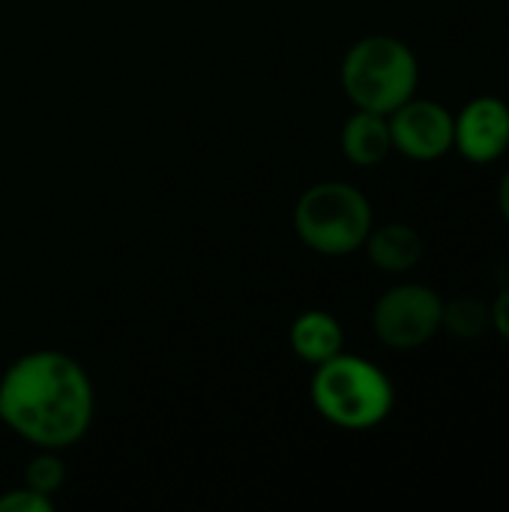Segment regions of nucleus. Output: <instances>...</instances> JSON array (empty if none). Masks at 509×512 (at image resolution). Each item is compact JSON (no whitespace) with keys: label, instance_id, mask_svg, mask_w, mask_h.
Segmentation results:
<instances>
[{"label":"nucleus","instance_id":"nucleus-1","mask_svg":"<svg viewBox=\"0 0 509 512\" xmlns=\"http://www.w3.org/2000/svg\"><path fill=\"white\" fill-rule=\"evenodd\" d=\"M87 369L54 348L21 354L0 375V423L36 450H69L93 426Z\"/></svg>","mask_w":509,"mask_h":512},{"label":"nucleus","instance_id":"nucleus-2","mask_svg":"<svg viewBox=\"0 0 509 512\" xmlns=\"http://www.w3.org/2000/svg\"><path fill=\"white\" fill-rule=\"evenodd\" d=\"M309 396L315 411L345 432H369L381 426L396 405V390L387 372L372 360L345 351L315 366Z\"/></svg>","mask_w":509,"mask_h":512},{"label":"nucleus","instance_id":"nucleus-3","mask_svg":"<svg viewBox=\"0 0 509 512\" xmlns=\"http://www.w3.org/2000/svg\"><path fill=\"white\" fill-rule=\"evenodd\" d=\"M339 84L354 108L390 114L420 84V60L408 42L390 33H372L357 39L339 66Z\"/></svg>","mask_w":509,"mask_h":512},{"label":"nucleus","instance_id":"nucleus-4","mask_svg":"<svg viewBox=\"0 0 509 512\" xmlns=\"http://www.w3.org/2000/svg\"><path fill=\"white\" fill-rule=\"evenodd\" d=\"M372 225L375 213L369 198L342 180H321L294 204V231L315 255L345 258L360 252Z\"/></svg>","mask_w":509,"mask_h":512},{"label":"nucleus","instance_id":"nucleus-5","mask_svg":"<svg viewBox=\"0 0 509 512\" xmlns=\"http://www.w3.org/2000/svg\"><path fill=\"white\" fill-rule=\"evenodd\" d=\"M444 297L423 282L387 288L372 309V330L390 351H417L441 333Z\"/></svg>","mask_w":509,"mask_h":512},{"label":"nucleus","instance_id":"nucleus-6","mask_svg":"<svg viewBox=\"0 0 509 512\" xmlns=\"http://www.w3.org/2000/svg\"><path fill=\"white\" fill-rule=\"evenodd\" d=\"M387 120L393 150L411 162H438L453 150V111L435 99L411 96Z\"/></svg>","mask_w":509,"mask_h":512},{"label":"nucleus","instance_id":"nucleus-7","mask_svg":"<svg viewBox=\"0 0 509 512\" xmlns=\"http://www.w3.org/2000/svg\"><path fill=\"white\" fill-rule=\"evenodd\" d=\"M453 150L471 165H492L509 150V105L501 96H474L453 114Z\"/></svg>","mask_w":509,"mask_h":512},{"label":"nucleus","instance_id":"nucleus-8","mask_svg":"<svg viewBox=\"0 0 509 512\" xmlns=\"http://www.w3.org/2000/svg\"><path fill=\"white\" fill-rule=\"evenodd\" d=\"M366 258L372 261V267H378L387 276H402L411 273L426 252L423 234L408 225V222H384V225H372L366 243H363Z\"/></svg>","mask_w":509,"mask_h":512},{"label":"nucleus","instance_id":"nucleus-9","mask_svg":"<svg viewBox=\"0 0 509 512\" xmlns=\"http://www.w3.org/2000/svg\"><path fill=\"white\" fill-rule=\"evenodd\" d=\"M339 144H342V153L351 165H357V168L381 165L393 153L387 114L354 108V114L345 120V126L339 132Z\"/></svg>","mask_w":509,"mask_h":512},{"label":"nucleus","instance_id":"nucleus-10","mask_svg":"<svg viewBox=\"0 0 509 512\" xmlns=\"http://www.w3.org/2000/svg\"><path fill=\"white\" fill-rule=\"evenodd\" d=\"M288 345L297 354V360H303L309 366H321L324 360L345 351V330L336 315H330L324 309H309L291 321Z\"/></svg>","mask_w":509,"mask_h":512},{"label":"nucleus","instance_id":"nucleus-11","mask_svg":"<svg viewBox=\"0 0 509 512\" xmlns=\"http://www.w3.org/2000/svg\"><path fill=\"white\" fill-rule=\"evenodd\" d=\"M492 327V306L480 297L459 294L444 300L441 312V330H447L453 339H480Z\"/></svg>","mask_w":509,"mask_h":512},{"label":"nucleus","instance_id":"nucleus-12","mask_svg":"<svg viewBox=\"0 0 509 512\" xmlns=\"http://www.w3.org/2000/svg\"><path fill=\"white\" fill-rule=\"evenodd\" d=\"M66 483V465L60 459V450H36V456L24 468V486L54 498Z\"/></svg>","mask_w":509,"mask_h":512},{"label":"nucleus","instance_id":"nucleus-13","mask_svg":"<svg viewBox=\"0 0 509 512\" xmlns=\"http://www.w3.org/2000/svg\"><path fill=\"white\" fill-rule=\"evenodd\" d=\"M0 512H54V498L30 486H18L0 495Z\"/></svg>","mask_w":509,"mask_h":512},{"label":"nucleus","instance_id":"nucleus-14","mask_svg":"<svg viewBox=\"0 0 509 512\" xmlns=\"http://www.w3.org/2000/svg\"><path fill=\"white\" fill-rule=\"evenodd\" d=\"M492 327L498 330V336L509 345V285L498 291V297L492 303Z\"/></svg>","mask_w":509,"mask_h":512},{"label":"nucleus","instance_id":"nucleus-15","mask_svg":"<svg viewBox=\"0 0 509 512\" xmlns=\"http://www.w3.org/2000/svg\"><path fill=\"white\" fill-rule=\"evenodd\" d=\"M498 207H501V216L509 222V168L498 183Z\"/></svg>","mask_w":509,"mask_h":512}]
</instances>
